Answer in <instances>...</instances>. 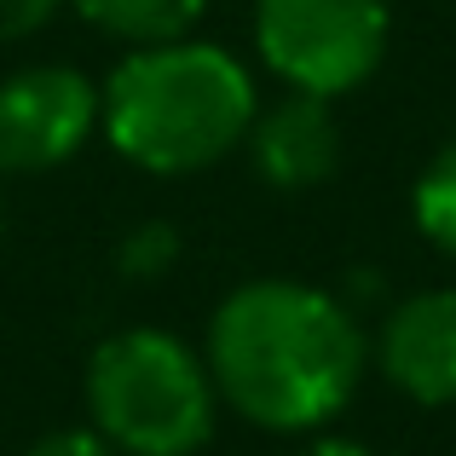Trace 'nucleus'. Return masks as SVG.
<instances>
[{
  "label": "nucleus",
  "instance_id": "obj_14",
  "mask_svg": "<svg viewBox=\"0 0 456 456\" xmlns=\"http://www.w3.org/2000/svg\"><path fill=\"white\" fill-rule=\"evenodd\" d=\"M0 225H6V174H0Z\"/></svg>",
  "mask_w": 456,
  "mask_h": 456
},
{
  "label": "nucleus",
  "instance_id": "obj_12",
  "mask_svg": "<svg viewBox=\"0 0 456 456\" xmlns=\"http://www.w3.org/2000/svg\"><path fill=\"white\" fill-rule=\"evenodd\" d=\"M58 12V0H0V41H23Z\"/></svg>",
  "mask_w": 456,
  "mask_h": 456
},
{
  "label": "nucleus",
  "instance_id": "obj_5",
  "mask_svg": "<svg viewBox=\"0 0 456 456\" xmlns=\"http://www.w3.org/2000/svg\"><path fill=\"white\" fill-rule=\"evenodd\" d=\"M99 127V87L69 64H29L0 81V174H46Z\"/></svg>",
  "mask_w": 456,
  "mask_h": 456
},
{
  "label": "nucleus",
  "instance_id": "obj_6",
  "mask_svg": "<svg viewBox=\"0 0 456 456\" xmlns=\"http://www.w3.org/2000/svg\"><path fill=\"white\" fill-rule=\"evenodd\" d=\"M376 370L411 404H428V411L456 404V289L404 295L381 318Z\"/></svg>",
  "mask_w": 456,
  "mask_h": 456
},
{
  "label": "nucleus",
  "instance_id": "obj_8",
  "mask_svg": "<svg viewBox=\"0 0 456 456\" xmlns=\"http://www.w3.org/2000/svg\"><path fill=\"white\" fill-rule=\"evenodd\" d=\"M93 29L116 35L127 46H156L179 41L197 29V18L208 12V0H69Z\"/></svg>",
  "mask_w": 456,
  "mask_h": 456
},
{
  "label": "nucleus",
  "instance_id": "obj_1",
  "mask_svg": "<svg viewBox=\"0 0 456 456\" xmlns=\"http://www.w3.org/2000/svg\"><path fill=\"white\" fill-rule=\"evenodd\" d=\"M214 393L266 434H318L353 404L370 341L335 295L289 278H255L208 318Z\"/></svg>",
  "mask_w": 456,
  "mask_h": 456
},
{
  "label": "nucleus",
  "instance_id": "obj_3",
  "mask_svg": "<svg viewBox=\"0 0 456 456\" xmlns=\"http://www.w3.org/2000/svg\"><path fill=\"white\" fill-rule=\"evenodd\" d=\"M220 393L179 335L122 330L87 358V416L122 456H197Z\"/></svg>",
  "mask_w": 456,
  "mask_h": 456
},
{
  "label": "nucleus",
  "instance_id": "obj_2",
  "mask_svg": "<svg viewBox=\"0 0 456 456\" xmlns=\"http://www.w3.org/2000/svg\"><path fill=\"white\" fill-rule=\"evenodd\" d=\"M255 76L214 41L134 46L99 87V127L134 167L162 179L225 162L255 127Z\"/></svg>",
  "mask_w": 456,
  "mask_h": 456
},
{
  "label": "nucleus",
  "instance_id": "obj_10",
  "mask_svg": "<svg viewBox=\"0 0 456 456\" xmlns=\"http://www.w3.org/2000/svg\"><path fill=\"white\" fill-rule=\"evenodd\" d=\"M179 260V237H174V225L167 220H151V225H134L127 232V243H122V278H134V283H156L167 266Z\"/></svg>",
  "mask_w": 456,
  "mask_h": 456
},
{
  "label": "nucleus",
  "instance_id": "obj_13",
  "mask_svg": "<svg viewBox=\"0 0 456 456\" xmlns=\"http://www.w3.org/2000/svg\"><path fill=\"white\" fill-rule=\"evenodd\" d=\"M301 456H370L358 439H341V434H323V439H312V445Z\"/></svg>",
  "mask_w": 456,
  "mask_h": 456
},
{
  "label": "nucleus",
  "instance_id": "obj_7",
  "mask_svg": "<svg viewBox=\"0 0 456 456\" xmlns=\"http://www.w3.org/2000/svg\"><path fill=\"white\" fill-rule=\"evenodd\" d=\"M243 145L255 156V174L272 191H312L341 167L335 110L330 99H312V93H289L272 110H255V127Z\"/></svg>",
  "mask_w": 456,
  "mask_h": 456
},
{
  "label": "nucleus",
  "instance_id": "obj_9",
  "mask_svg": "<svg viewBox=\"0 0 456 456\" xmlns=\"http://www.w3.org/2000/svg\"><path fill=\"white\" fill-rule=\"evenodd\" d=\"M411 220L439 255L456 260V139L445 151H434V162L416 174L411 185Z\"/></svg>",
  "mask_w": 456,
  "mask_h": 456
},
{
  "label": "nucleus",
  "instance_id": "obj_4",
  "mask_svg": "<svg viewBox=\"0 0 456 456\" xmlns=\"http://www.w3.org/2000/svg\"><path fill=\"white\" fill-rule=\"evenodd\" d=\"M387 0H255V46L289 93L341 99L387 58Z\"/></svg>",
  "mask_w": 456,
  "mask_h": 456
},
{
  "label": "nucleus",
  "instance_id": "obj_11",
  "mask_svg": "<svg viewBox=\"0 0 456 456\" xmlns=\"http://www.w3.org/2000/svg\"><path fill=\"white\" fill-rule=\"evenodd\" d=\"M23 456H122V451H116L99 428H58V434L35 439Z\"/></svg>",
  "mask_w": 456,
  "mask_h": 456
}]
</instances>
